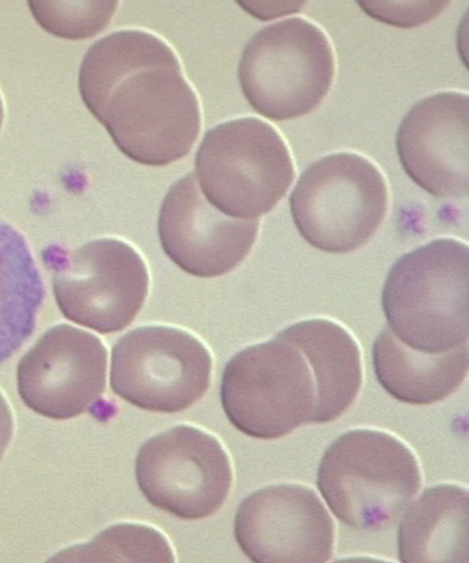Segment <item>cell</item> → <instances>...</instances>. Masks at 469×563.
<instances>
[{"label":"cell","instance_id":"obj_1","mask_svg":"<svg viewBox=\"0 0 469 563\" xmlns=\"http://www.w3.org/2000/svg\"><path fill=\"white\" fill-rule=\"evenodd\" d=\"M79 92L116 147L139 165L185 158L202 129L200 101L177 54L150 32L124 30L93 44Z\"/></svg>","mask_w":469,"mask_h":563},{"label":"cell","instance_id":"obj_2","mask_svg":"<svg viewBox=\"0 0 469 563\" xmlns=\"http://www.w3.org/2000/svg\"><path fill=\"white\" fill-rule=\"evenodd\" d=\"M388 329L405 346L427 354L468 343L469 252L442 239L404 254L388 274L382 294Z\"/></svg>","mask_w":469,"mask_h":563},{"label":"cell","instance_id":"obj_3","mask_svg":"<svg viewBox=\"0 0 469 563\" xmlns=\"http://www.w3.org/2000/svg\"><path fill=\"white\" fill-rule=\"evenodd\" d=\"M317 486L340 522L380 531L392 528L418 494L422 472L416 455L394 435L354 430L324 452Z\"/></svg>","mask_w":469,"mask_h":563},{"label":"cell","instance_id":"obj_4","mask_svg":"<svg viewBox=\"0 0 469 563\" xmlns=\"http://www.w3.org/2000/svg\"><path fill=\"white\" fill-rule=\"evenodd\" d=\"M194 175L216 210L237 220H257L272 211L290 189L294 166L272 125L241 118L205 133Z\"/></svg>","mask_w":469,"mask_h":563},{"label":"cell","instance_id":"obj_5","mask_svg":"<svg viewBox=\"0 0 469 563\" xmlns=\"http://www.w3.org/2000/svg\"><path fill=\"white\" fill-rule=\"evenodd\" d=\"M335 75L327 35L302 18L256 33L238 66L243 95L257 113L272 121L313 112L328 95Z\"/></svg>","mask_w":469,"mask_h":563},{"label":"cell","instance_id":"obj_6","mask_svg":"<svg viewBox=\"0 0 469 563\" xmlns=\"http://www.w3.org/2000/svg\"><path fill=\"white\" fill-rule=\"evenodd\" d=\"M390 196L381 170L356 153H336L305 169L290 198L297 230L312 247L349 253L384 221Z\"/></svg>","mask_w":469,"mask_h":563},{"label":"cell","instance_id":"obj_7","mask_svg":"<svg viewBox=\"0 0 469 563\" xmlns=\"http://www.w3.org/2000/svg\"><path fill=\"white\" fill-rule=\"evenodd\" d=\"M221 401L238 431L270 441L313 423L317 395L304 354L276 338L241 351L227 363Z\"/></svg>","mask_w":469,"mask_h":563},{"label":"cell","instance_id":"obj_8","mask_svg":"<svg viewBox=\"0 0 469 563\" xmlns=\"http://www.w3.org/2000/svg\"><path fill=\"white\" fill-rule=\"evenodd\" d=\"M43 261L59 310L87 329L122 331L146 302L148 268L127 242L99 239L74 250L54 244L43 252Z\"/></svg>","mask_w":469,"mask_h":563},{"label":"cell","instance_id":"obj_9","mask_svg":"<svg viewBox=\"0 0 469 563\" xmlns=\"http://www.w3.org/2000/svg\"><path fill=\"white\" fill-rule=\"evenodd\" d=\"M212 369L211 352L193 334L174 327H141L113 347L111 386L142 410L177 413L205 395Z\"/></svg>","mask_w":469,"mask_h":563},{"label":"cell","instance_id":"obj_10","mask_svg":"<svg viewBox=\"0 0 469 563\" xmlns=\"http://www.w3.org/2000/svg\"><path fill=\"white\" fill-rule=\"evenodd\" d=\"M135 477L153 506L178 519L197 521L224 505L233 470L214 435L182 424L143 444L135 460Z\"/></svg>","mask_w":469,"mask_h":563},{"label":"cell","instance_id":"obj_11","mask_svg":"<svg viewBox=\"0 0 469 563\" xmlns=\"http://www.w3.org/2000/svg\"><path fill=\"white\" fill-rule=\"evenodd\" d=\"M335 523L313 489L272 485L243 499L234 536L254 562H327L335 552Z\"/></svg>","mask_w":469,"mask_h":563},{"label":"cell","instance_id":"obj_12","mask_svg":"<svg viewBox=\"0 0 469 563\" xmlns=\"http://www.w3.org/2000/svg\"><path fill=\"white\" fill-rule=\"evenodd\" d=\"M107 350L97 335L74 325L53 327L24 354L16 383L23 402L52 420L86 413L104 393Z\"/></svg>","mask_w":469,"mask_h":563},{"label":"cell","instance_id":"obj_13","mask_svg":"<svg viewBox=\"0 0 469 563\" xmlns=\"http://www.w3.org/2000/svg\"><path fill=\"white\" fill-rule=\"evenodd\" d=\"M257 220H237L214 208L194 174L176 181L161 203L158 233L167 256L187 274L214 278L230 274L258 238Z\"/></svg>","mask_w":469,"mask_h":563},{"label":"cell","instance_id":"obj_14","mask_svg":"<svg viewBox=\"0 0 469 563\" xmlns=\"http://www.w3.org/2000/svg\"><path fill=\"white\" fill-rule=\"evenodd\" d=\"M395 144L405 174L431 196H468L467 95L446 92L422 99L403 118Z\"/></svg>","mask_w":469,"mask_h":563},{"label":"cell","instance_id":"obj_15","mask_svg":"<svg viewBox=\"0 0 469 563\" xmlns=\"http://www.w3.org/2000/svg\"><path fill=\"white\" fill-rule=\"evenodd\" d=\"M276 338L293 343L309 362L317 395L313 424L338 420L356 401L364 380L354 335L336 322L314 318L288 327Z\"/></svg>","mask_w":469,"mask_h":563},{"label":"cell","instance_id":"obj_16","mask_svg":"<svg viewBox=\"0 0 469 563\" xmlns=\"http://www.w3.org/2000/svg\"><path fill=\"white\" fill-rule=\"evenodd\" d=\"M468 361V343L447 353H422L405 346L388 327L373 346L378 383L407 405L437 404L455 394L465 383Z\"/></svg>","mask_w":469,"mask_h":563},{"label":"cell","instance_id":"obj_17","mask_svg":"<svg viewBox=\"0 0 469 563\" xmlns=\"http://www.w3.org/2000/svg\"><path fill=\"white\" fill-rule=\"evenodd\" d=\"M469 495L457 485H438L405 508L397 536L401 562H468Z\"/></svg>","mask_w":469,"mask_h":563},{"label":"cell","instance_id":"obj_18","mask_svg":"<svg viewBox=\"0 0 469 563\" xmlns=\"http://www.w3.org/2000/svg\"><path fill=\"white\" fill-rule=\"evenodd\" d=\"M45 287L29 241L0 221V365L32 338Z\"/></svg>","mask_w":469,"mask_h":563},{"label":"cell","instance_id":"obj_19","mask_svg":"<svg viewBox=\"0 0 469 563\" xmlns=\"http://www.w3.org/2000/svg\"><path fill=\"white\" fill-rule=\"evenodd\" d=\"M165 536L141 525H120L82 547L62 551L51 561H159L174 562Z\"/></svg>","mask_w":469,"mask_h":563},{"label":"cell","instance_id":"obj_20","mask_svg":"<svg viewBox=\"0 0 469 563\" xmlns=\"http://www.w3.org/2000/svg\"><path fill=\"white\" fill-rule=\"evenodd\" d=\"M35 21L45 32L63 40H88L111 23L116 2H31Z\"/></svg>","mask_w":469,"mask_h":563},{"label":"cell","instance_id":"obj_21","mask_svg":"<svg viewBox=\"0 0 469 563\" xmlns=\"http://www.w3.org/2000/svg\"><path fill=\"white\" fill-rule=\"evenodd\" d=\"M366 13L387 24L413 29L436 18L448 3H369L360 2Z\"/></svg>","mask_w":469,"mask_h":563},{"label":"cell","instance_id":"obj_22","mask_svg":"<svg viewBox=\"0 0 469 563\" xmlns=\"http://www.w3.org/2000/svg\"><path fill=\"white\" fill-rule=\"evenodd\" d=\"M14 432V419L5 397L0 393V460L11 443Z\"/></svg>","mask_w":469,"mask_h":563},{"label":"cell","instance_id":"obj_23","mask_svg":"<svg viewBox=\"0 0 469 563\" xmlns=\"http://www.w3.org/2000/svg\"><path fill=\"white\" fill-rule=\"evenodd\" d=\"M4 118H5V107H4L2 93H0V131H2V129H3Z\"/></svg>","mask_w":469,"mask_h":563}]
</instances>
